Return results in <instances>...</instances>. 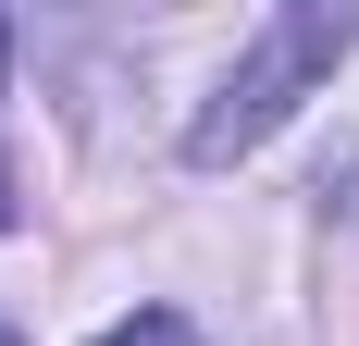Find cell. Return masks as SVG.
Wrapping results in <instances>:
<instances>
[{
    "mask_svg": "<svg viewBox=\"0 0 359 346\" xmlns=\"http://www.w3.org/2000/svg\"><path fill=\"white\" fill-rule=\"evenodd\" d=\"M347 50H359V13H334V0H273V13L248 25V50H236V74L198 99L186 161H198V173H223L236 148H260V137H273V124H285V111L334 74V62H347Z\"/></svg>",
    "mask_w": 359,
    "mask_h": 346,
    "instance_id": "cell-1",
    "label": "cell"
},
{
    "mask_svg": "<svg viewBox=\"0 0 359 346\" xmlns=\"http://www.w3.org/2000/svg\"><path fill=\"white\" fill-rule=\"evenodd\" d=\"M87 346H198V321L186 310H124L111 334H87Z\"/></svg>",
    "mask_w": 359,
    "mask_h": 346,
    "instance_id": "cell-2",
    "label": "cell"
},
{
    "mask_svg": "<svg viewBox=\"0 0 359 346\" xmlns=\"http://www.w3.org/2000/svg\"><path fill=\"white\" fill-rule=\"evenodd\" d=\"M0 223H13V161H0Z\"/></svg>",
    "mask_w": 359,
    "mask_h": 346,
    "instance_id": "cell-3",
    "label": "cell"
},
{
    "mask_svg": "<svg viewBox=\"0 0 359 346\" xmlns=\"http://www.w3.org/2000/svg\"><path fill=\"white\" fill-rule=\"evenodd\" d=\"M0 74H13V25H0Z\"/></svg>",
    "mask_w": 359,
    "mask_h": 346,
    "instance_id": "cell-4",
    "label": "cell"
},
{
    "mask_svg": "<svg viewBox=\"0 0 359 346\" xmlns=\"http://www.w3.org/2000/svg\"><path fill=\"white\" fill-rule=\"evenodd\" d=\"M0 346H25V334H13V321H0Z\"/></svg>",
    "mask_w": 359,
    "mask_h": 346,
    "instance_id": "cell-5",
    "label": "cell"
}]
</instances>
